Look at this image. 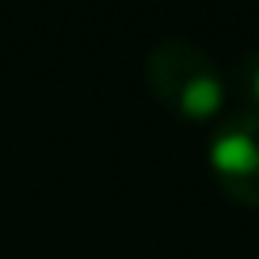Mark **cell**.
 I'll return each instance as SVG.
<instances>
[{
  "label": "cell",
  "instance_id": "1",
  "mask_svg": "<svg viewBox=\"0 0 259 259\" xmlns=\"http://www.w3.org/2000/svg\"><path fill=\"white\" fill-rule=\"evenodd\" d=\"M145 84L183 122H210L225 107V76L213 54L183 34H168L149 46Z\"/></svg>",
  "mask_w": 259,
  "mask_h": 259
},
{
  "label": "cell",
  "instance_id": "2",
  "mask_svg": "<svg viewBox=\"0 0 259 259\" xmlns=\"http://www.w3.org/2000/svg\"><path fill=\"white\" fill-rule=\"evenodd\" d=\"M206 164L233 202L259 210V111H240L221 122L210 134Z\"/></svg>",
  "mask_w": 259,
  "mask_h": 259
},
{
  "label": "cell",
  "instance_id": "3",
  "mask_svg": "<svg viewBox=\"0 0 259 259\" xmlns=\"http://www.w3.org/2000/svg\"><path fill=\"white\" fill-rule=\"evenodd\" d=\"M236 84H240V96L251 103V111H259V50L240 57V65H236Z\"/></svg>",
  "mask_w": 259,
  "mask_h": 259
}]
</instances>
